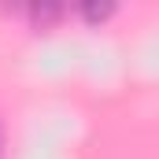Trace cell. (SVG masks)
<instances>
[{
    "mask_svg": "<svg viewBox=\"0 0 159 159\" xmlns=\"http://www.w3.org/2000/svg\"><path fill=\"white\" fill-rule=\"evenodd\" d=\"M111 15H115V4H111V0H85V4H81V19L93 22V26H96V22H107Z\"/></svg>",
    "mask_w": 159,
    "mask_h": 159,
    "instance_id": "1",
    "label": "cell"
},
{
    "mask_svg": "<svg viewBox=\"0 0 159 159\" xmlns=\"http://www.w3.org/2000/svg\"><path fill=\"white\" fill-rule=\"evenodd\" d=\"M30 15H34V22H37V26H48V22H56V19L63 15V7H59V4H34V7H30Z\"/></svg>",
    "mask_w": 159,
    "mask_h": 159,
    "instance_id": "2",
    "label": "cell"
}]
</instances>
